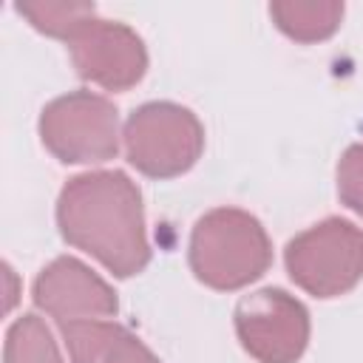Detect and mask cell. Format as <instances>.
I'll return each instance as SVG.
<instances>
[{"mask_svg": "<svg viewBox=\"0 0 363 363\" xmlns=\"http://www.w3.org/2000/svg\"><path fill=\"white\" fill-rule=\"evenodd\" d=\"M57 227L71 247L94 255L116 278L139 275L150 261L142 193L122 170L68 179L57 199Z\"/></svg>", "mask_w": 363, "mask_h": 363, "instance_id": "1", "label": "cell"}, {"mask_svg": "<svg viewBox=\"0 0 363 363\" xmlns=\"http://www.w3.org/2000/svg\"><path fill=\"white\" fill-rule=\"evenodd\" d=\"M187 261L204 286L233 292L258 281L269 269L272 244L264 224L252 213L216 207L196 221Z\"/></svg>", "mask_w": 363, "mask_h": 363, "instance_id": "2", "label": "cell"}, {"mask_svg": "<svg viewBox=\"0 0 363 363\" xmlns=\"http://www.w3.org/2000/svg\"><path fill=\"white\" fill-rule=\"evenodd\" d=\"M284 264L303 292L315 298L346 295L363 278V230L349 218H323L286 244Z\"/></svg>", "mask_w": 363, "mask_h": 363, "instance_id": "3", "label": "cell"}, {"mask_svg": "<svg viewBox=\"0 0 363 363\" xmlns=\"http://www.w3.org/2000/svg\"><path fill=\"white\" fill-rule=\"evenodd\" d=\"M128 162L150 179H176L187 173L204 150L199 116L176 102H145L125 122Z\"/></svg>", "mask_w": 363, "mask_h": 363, "instance_id": "4", "label": "cell"}, {"mask_svg": "<svg viewBox=\"0 0 363 363\" xmlns=\"http://www.w3.org/2000/svg\"><path fill=\"white\" fill-rule=\"evenodd\" d=\"M40 139L62 164H96L119 153V111L94 91H68L40 113Z\"/></svg>", "mask_w": 363, "mask_h": 363, "instance_id": "5", "label": "cell"}, {"mask_svg": "<svg viewBox=\"0 0 363 363\" xmlns=\"http://www.w3.org/2000/svg\"><path fill=\"white\" fill-rule=\"evenodd\" d=\"M235 335L258 363H298L309 343L306 306L278 286L244 295L233 312Z\"/></svg>", "mask_w": 363, "mask_h": 363, "instance_id": "6", "label": "cell"}, {"mask_svg": "<svg viewBox=\"0 0 363 363\" xmlns=\"http://www.w3.org/2000/svg\"><path fill=\"white\" fill-rule=\"evenodd\" d=\"M68 51L77 74L105 91H128L147 71L142 37L116 20L91 17L68 40Z\"/></svg>", "mask_w": 363, "mask_h": 363, "instance_id": "7", "label": "cell"}, {"mask_svg": "<svg viewBox=\"0 0 363 363\" xmlns=\"http://www.w3.org/2000/svg\"><path fill=\"white\" fill-rule=\"evenodd\" d=\"M31 298L43 312L57 318V323L94 318L105 320L119 309L111 284L71 255H60L45 269H40L31 286Z\"/></svg>", "mask_w": 363, "mask_h": 363, "instance_id": "8", "label": "cell"}, {"mask_svg": "<svg viewBox=\"0 0 363 363\" xmlns=\"http://www.w3.org/2000/svg\"><path fill=\"white\" fill-rule=\"evenodd\" d=\"M71 363H162L136 335L111 320H62Z\"/></svg>", "mask_w": 363, "mask_h": 363, "instance_id": "9", "label": "cell"}, {"mask_svg": "<svg viewBox=\"0 0 363 363\" xmlns=\"http://www.w3.org/2000/svg\"><path fill=\"white\" fill-rule=\"evenodd\" d=\"M269 17L289 40L320 43L340 28L343 3L337 0H312V3L278 0V3H269Z\"/></svg>", "mask_w": 363, "mask_h": 363, "instance_id": "10", "label": "cell"}, {"mask_svg": "<svg viewBox=\"0 0 363 363\" xmlns=\"http://www.w3.org/2000/svg\"><path fill=\"white\" fill-rule=\"evenodd\" d=\"M3 360L6 363H62L57 343L51 337V329L34 312L20 315L9 326Z\"/></svg>", "mask_w": 363, "mask_h": 363, "instance_id": "11", "label": "cell"}, {"mask_svg": "<svg viewBox=\"0 0 363 363\" xmlns=\"http://www.w3.org/2000/svg\"><path fill=\"white\" fill-rule=\"evenodd\" d=\"M37 31L57 37V40H71L91 17H96L94 3H68V0H45V3H17L14 6Z\"/></svg>", "mask_w": 363, "mask_h": 363, "instance_id": "12", "label": "cell"}, {"mask_svg": "<svg viewBox=\"0 0 363 363\" xmlns=\"http://www.w3.org/2000/svg\"><path fill=\"white\" fill-rule=\"evenodd\" d=\"M337 196L363 218V142L349 145L337 162Z\"/></svg>", "mask_w": 363, "mask_h": 363, "instance_id": "13", "label": "cell"}]
</instances>
